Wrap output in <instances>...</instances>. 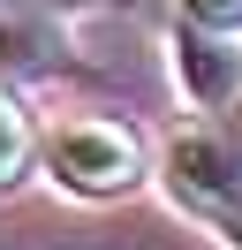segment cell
<instances>
[{
  "label": "cell",
  "instance_id": "6da1fadb",
  "mask_svg": "<svg viewBox=\"0 0 242 250\" xmlns=\"http://www.w3.org/2000/svg\"><path fill=\"white\" fill-rule=\"evenodd\" d=\"M45 174L68 197H121L144 182V144H136V129L106 122V114H76L45 137Z\"/></svg>",
  "mask_w": 242,
  "mask_h": 250
},
{
  "label": "cell",
  "instance_id": "3957f363",
  "mask_svg": "<svg viewBox=\"0 0 242 250\" xmlns=\"http://www.w3.org/2000/svg\"><path fill=\"white\" fill-rule=\"evenodd\" d=\"M30 152H38V137H30V114L15 106L8 91H0V189H15V182H23Z\"/></svg>",
  "mask_w": 242,
  "mask_h": 250
},
{
  "label": "cell",
  "instance_id": "5b68a950",
  "mask_svg": "<svg viewBox=\"0 0 242 250\" xmlns=\"http://www.w3.org/2000/svg\"><path fill=\"white\" fill-rule=\"evenodd\" d=\"M8 46H23V31H8V23H0V61H15Z\"/></svg>",
  "mask_w": 242,
  "mask_h": 250
},
{
  "label": "cell",
  "instance_id": "7a4b0ae2",
  "mask_svg": "<svg viewBox=\"0 0 242 250\" xmlns=\"http://www.w3.org/2000/svg\"><path fill=\"white\" fill-rule=\"evenodd\" d=\"M174 76H182V99L189 106H235L242 99V53L227 46V31H197L182 23L174 31Z\"/></svg>",
  "mask_w": 242,
  "mask_h": 250
},
{
  "label": "cell",
  "instance_id": "277c9868",
  "mask_svg": "<svg viewBox=\"0 0 242 250\" xmlns=\"http://www.w3.org/2000/svg\"><path fill=\"white\" fill-rule=\"evenodd\" d=\"M182 16L197 31H242V0H182Z\"/></svg>",
  "mask_w": 242,
  "mask_h": 250
}]
</instances>
